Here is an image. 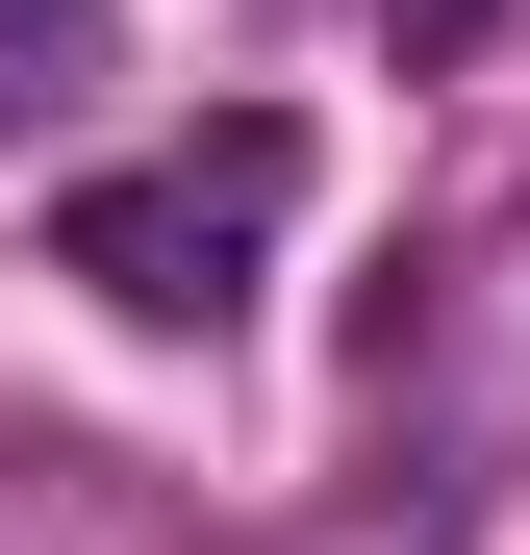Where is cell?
Here are the masks:
<instances>
[{
    "label": "cell",
    "instance_id": "cell-1",
    "mask_svg": "<svg viewBox=\"0 0 530 555\" xmlns=\"http://www.w3.org/2000/svg\"><path fill=\"white\" fill-rule=\"evenodd\" d=\"M279 228H303V102H228V127H177V152H102L51 203V278L76 304H127V328H253V278H279Z\"/></svg>",
    "mask_w": 530,
    "mask_h": 555
},
{
    "label": "cell",
    "instance_id": "cell-2",
    "mask_svg": "<svg viewBox=\"0 0 530 555\" xmlns=\"http://www.w3.org/2000/svg\"><path fill=\"white\" fill-rule=\"evenodd\" d=\"M102 76H127V0H0V152H26V127H76Z\"/></svg>",
    "mask_w": 530,
    "mask_h": 555
},
{
    "label": "cell",
    "instance_id": "cell-3",
    "mask_svg": "<svg viewBox=\"0 0 530 555\" xmlns=\"http://www.w3.org/2000/svg\"><path fill=\"white\" fill-rule=\"evenodd\" d=\"M379 26H404V51H480V26H505V0H379Z\"/></svg>",
    "mask_w": 530,
    "mask_h": 555
}]
</instances>
